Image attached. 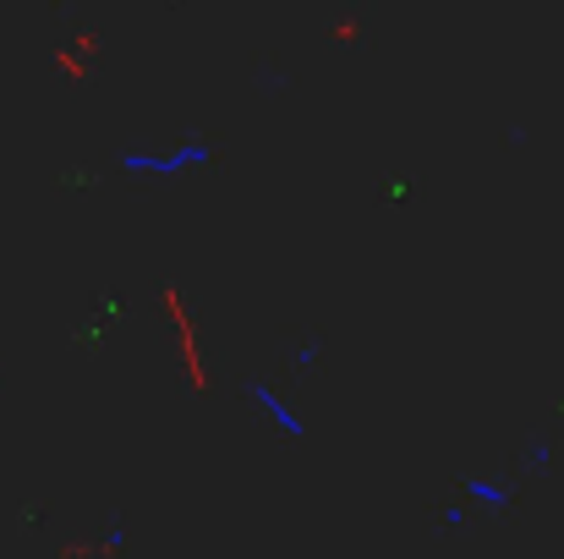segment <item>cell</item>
I'll use <instances>...</instances> for the list:
<instances>
[{
    "instance_id": "277c9868",
    "label": "cell",
    "mask_w": 564,
    "mask_h": 559,
    "mask_svg": "<svg viewBox=\"0 0 564 559\" xmlns=\"http://www.w3.org/2000/svg\"><path fill=\"white\" fill-rule=\"evenodd\" d=\"M466 522H471V505H466V499H455V505L444 510V527H466Z\"/></svg>"
},
{
    "instance_id": "7a4b0ae2",
    "label": "cell",
    "mask_w": 564,
    "mask_h": 559,
    "mask_svg": "<svg viewBox=\"0 0 564 559\" xmlns=\"http://www.w3.org/2000/svg\"><path fill=\"white\" fill-rule=\"evenodd\" d=\"M247 395H252V406H258V411H263V417L285 433V439H302V433H307V417H302V411H296V406H291V400L269 384V378H252V384H247Z\"/></svg>"
},
{
    "instance_id": "6da1fadb",
    "label": "cell",
    "mask_w": 564,
    "mask_h": 559,
    "mask_svg": "<svg viewBox=\"0 0 564 559\" xmlns=\"http://www.w3.org/2000/svg\"><path fill=\"white\" fill-rule=\"evenodd\" d=\"M214 154H208V143H176V149H127L121 154V171H132V176H182L192 165H208Z\"/></svg>"
},
{
    "instance_id": "3957f363",
    "label": "cell",
    "mask_w": 564,
    "mask_h": 559,
    "mask_svg": "<svg viewBox=\"0 0 564 559\" xmlns=\"http://www.w3.org/2000/svg\"><path fill=\"white\" fill-rule=\"evenodd\" d=\"M516 499V483H494V477H466V505H482V510H505Z\"/></svg>"
}]
</instances>
